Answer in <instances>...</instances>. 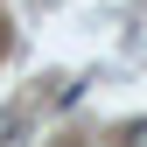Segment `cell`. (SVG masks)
I'll list each match as a JSON object with an SVG mask.
<instances>
[{
  "label": "cell",
  "mask_w": 147,
  "mask_h": 147,
  "mask_svg": "<svg viewBox=\"0 0 147 147\" xmlns=\"http://www.w3.org/2000/svg\"><path fill=\"white\" fill-rule=\"evenodd\" d=\"M126 147H147V119H140V126H133V133H126Z\"/></svg>",
  "instance_id": "obj_1"
}]
</instances>
